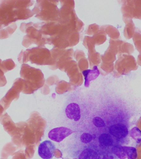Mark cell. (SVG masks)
<instances>
[{"label": "cell", "mask_w": 141, "mask_h": 159, "mask_svg": "<svg viewBox=\"0 0 141 159\" xmlns=\"http://www.w3.org/2000/svg\"><path fill=\"white\" fill-rule=\"evenodd\" d=\"M0 121L3 125L4 129L12 138L16 137L19 134L18 127L17 124L12 121L11 117L7 113L0 117Z\"/></svg>", "instance_id": "obj_5"}, {"label": "cell", "mask_w": 141, "mask_h": 159, "mask_svg": "<svg viewBox=\"0 0 141 159\" xmlns=\"http://www.w3.org/2000/svg\"><path fill=\"white\" fill-rule=\"evenodd\" d=\"M16 66V65L12 59H8L2 61L1 66V70L4 73L12 70Z\"/></svg>", "instance_id": "obj_19"}, {"label": "cell", "mask_w": 141, "mask_h": 159, "mask_svg": "<svg viewBox=\"0 0 141 159\" xmlns=\"http://www.w3.org/2000/svg\"><path fill=\"white\" fill-rule=\"evenodd\" d=\"M101 159H114V158L112 155H106L104 156Z\"/></svg>", "instance_id": "obj_23"}, {"label": "cell", "mask_w": 141, "mask_h": 159, "mask_svg": "<svg viewBox=\"0 0 141 159\" xmlns=\"http://www.w3.org/2000/svg\"><path fill=\"white\" fill-rule=\"evenodd\" d=\"M80 140L84 143H90L92 140V135L88 133H84L80 136Z\"/></svg>", "instance_id": "obj_21"}, {"label": "cell", "mask_w": 141, "mask_h": 159, "mask_svg": "<svg viewBox=\"0 0 141 159\" xmlns=\"http://www.w3.org/2000/svg\"><path fill=\"white\" fill-rule=\"evenodd\" d=\"M124 150L128 159H137L138 154L137 149L132 147L123 146Z\"/></svg>", "instance_id": "obj_20"}, {"label": "cell", "mask_w": 141, "mask_h": 159, "mask_svg": "<svg viewBox=\"0 0 141 159\" xmlns=\"http://www.w3.org/2000/svg\"><path fill=\"white\" fill-rule=\"evenodd\" d=\"M1 1H0V4H1Z\"/></svg>", "instance_id": "obj_25"}, {"label": "cell", "mask_w": 141, "mask_h": 159, "mask_svg": "<svg viewBox=\"0 0 141 159\" xmlns=\"http://www.w3.org/2000/svg\"><path fill=\"white\" fill-rule=\"evenodd\" d=\"M73 133L72 130L69 128L60 127L51 130L48 134V137L53 141L60 143Z\"/></svg>", "instance_id": "obj_7"}, {"label": "cell", "mask_w": 141, "mask_h": 159, "mask_svg": "<svg viewBox=\"0 0 141 159\" xmlns=\"http://www.w3.org/2000/svg\"><path fill=\"white\" fill-rule=\"evenodd\" d=\"M17 28V26L15 22H13L4 29L0 30V39L8 38L15 32Z\"/></svg>", "instance_id": "obj_15"}, {"label": "cell", "mask_w": 141, "mask_h": 159, "mask_svg": "<svg viewBox=\"0 0 141 159\" xmlns=\"http://www.w3.org/2000/svg\"><path fill=\"white\" fill-rule=\"evenodd\" d=\"M54 144L49 140L41 143L38 148V154L43 159H52L54 156L55 150Z\"/></svg>", "instance_id": "obj_6"}, {"label": "cell", "mask_w": 141, "mask_h": 159, "mask_svg": "<svg viewBox=\"0 0 141 159\" xmlns=\"http://www.w3.org/2000/svg\"><path fill=\"white\" fill-rule=\"evenodd\" d=\"M138 68L137 61L132 56L122 55L116 61L113 69L116 75L128 74L131 70H135Z\"/></svg>", "instance_id": "obj_2"}, {"label": "cell", "mask_w": 141, "mask_h": 159, "mask_svg": "<svg viewBox=\"0 0 141 159\" xmlns=\"http://www.w3.org/2000/svg\"><path fill=\"white\" fill-rule=\"evenodd\" d=\"M78 159H101V156L96 150L87 148L83 150Z\"/></svg>", "instance_id": "obj_13"}, {"label": "cell", "mask_w": 141, "mask_h": 159, "mask_svg": "<svg viewBox=\"0 0 141 159\" xmlns=\"http://www.w3.org/2000/svg\"><path fill=\"white\" fill-rule=\"evenodd\" d=\"M5 109L3 107H2V105L0 104V116H1L3 114L4 112L5 111Z\"/></svg>", "instance_id": "obj_24"}, {"label": "cell", "mask_w": 141, "mask_h": 159, "mask_svg": "<svg viewBox=\"0 0 141 159\" xmlns=\"http://www.w3.org/2000/svg\"><path fill=\"white\" fill-rule=\"evenodd\" d=\"M92 122L94 125L96 127H103L106 125L104 120L99 117H95L93 119Z\"/></svg>", "instance_id": "obj_22"}, {"label": "cell", "mask_w": 141, "mask_h": 159, "mask_svg": "<svg viewBox=\"0 0 141 159\" xmlns=\"http://www.w3.org/2000/svg\"><path fill=\"white\" fill-rule=\"evenodd\" d=\"M65 113L67 117L71 120L78 121L80 118V109L77 104L72 103L66 107Z\"/></svg>", "instance_id": "obj_9"}, {"label": "cell", "mask_w": 141, "mask_h": 159, "mask_svg": "<svg viewBox=\"0 0 141 159\" xmlns=\"http://www.w3.org/2000/svg\"><path fill=\"white\" fill-rule=\"evenodd\" d=\"M124 22L126 24L124 35L127 39H130L133 37L137 28H136L132 19L129 18H122Z\"/></svg>", "instance_id": "obj_10"}, {"label": "cell", "mask_w": 141, "mask_h": 159, "mask_svg": "<svg viewBox=\"0 0 141 159\" xmlns=\"http://www.w3.org/2000/svg\"><path fill=\"white\" fill-rule=\"evenodd\" d=\"M98 140L99 143L104 148L109 147L113 145V139L109 134H101L99 136Z\"/></svg>", "instance_id": "obj_16"}, {"label": "cell", "mask_w": 141, "mask_h": 159, "mask_svg": "<svg viewBox=\"0 0 141 159\" xmlns=\"http://www.w3.org/2000/svg\"><path fill=\"white\" fill-rule=\"evenodd\" d=\"M133 40L136 49L139 52L137 59V63L141 66V32L137 28L133 37Z\"/></svg>", "instance_id": "obj_14"}, {"label": "cell", "mask_w": 141, "mask_h": 159, "mask_svg": "<svg viewBox=\"0 0 141 159\" xmlns=\"http://www.w3.org/2000/svg\"><path fill=\"white\" fill-rule=\"evenodd\" d=\"M31 1H1L0 4V30L18 20L27 19L34 14L28 8L33 5Z\"/></svg>", "instance_id": "obj_1"}, {"label": "cell", "mask_w": 141, "mask_h": 159, "mask_svg": "<svg viewBox=\"0 0 141 159\" xmlns=\"http://www.w3.org/2000/svg\"><path fill=\"white\" fill-rule=\"evenodd\" d=\"M104 31L106 34H107L111 37V39H118L119 38L120 34L118 30L113 26L105 25L103 26Z\"/></svg>", "instance_id": "obj_17"}, {"label": "cell", "mask_w": 141, "mask_h": 159, "mask_svg": "<svg viewBox=\"0 0 141 159\" xmlns=\"http://www.w3.org/2000/svg\"><path fill=\"white\" fill-rule=\"evenodd\" d=\"M24 83V80L22 78L16 79L14 82L12 88L0 101V104L2 106L5 110L9 107L12 101L18 99L20 93L23 89Z\"/></svg>", "instance_id": "obj_4"}, {"label": "cell", "mask_w": 141, "mask_h": 159, "mask_svg": "<svg viewBox=\"0 0 141 159\" xmlns=\"http://www.w3.org/2000/svg\"><path fill=\"white\" fill-rule=\"evenodd\" d=\"M109 134L117 139H121L126 137L128 134V129L124 124H113L109 129Z\"/></svg>", "instance_id": "obj_8"}, {"label": "cell", "mask_w": 141, "mask_h": 159, "mask_svg": "<svg viewBox=\"0 0 141 159\" xmlns=\"http://www.w3.org/2000/svg\"><path fill=\"white\" fill-rule=\"evenodd\" d=\"M83 74L85 78V86L88 87L90 84V81L96 79L100 74V72L96 66H94L93 69L92 70H84L83 72Z\"/></svg>", "instance_id": "obj_12"}, {"label": "cell", "mask_w": 141, "mask_h": 159, "mask_svg": "<svg viewBox=\"0 0 141 159\" xmlns=\"http://www.w3.org/2000/svg\"><path fill=\"white\" fill-rule=\"evenodd\" d=\"M134 51L133 46L131 43H127L125 41L120 40L118 46V57L119 58L122 55H130Z\"/></svg>", "instance_id": "obj_11"}, {"label": "cell", "mask_w": 141, "mask_h": 159, "mask_svg": "<svg viewBox=\"0 0 141 159\" xmlns=\"http://www.w3.org/2000/svg\"><path fill=\"white\" fill-rule=\"evenodd\" d=\"M122 2V18H135L141 20V0H125Z\"/></svg>", "instance_id": "obj_3"}, {"label": "cell", "mask_w": 141, "mask_h": 159, "mask_svg": "<svg viewBox=\"0 0 141 159\" xmlns=\"http://www.w3.org/2000/svg\"><path fill=\"white\" fill-rule=\"evenodd\" d=\"M111 151L113 154L120 159H125L127 158L123 146L119 144L113 145L111 148Z\"/></svg>", "instance_id": "obj_18"}]
</instances>
